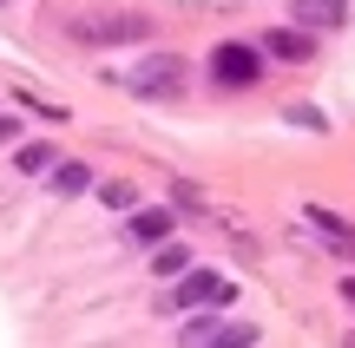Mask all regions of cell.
Here are the masks:
<instances>
[{"label": "cell", "mask_w": 355, "mask_h": 348, "mask_svg": "<svg viewBox=\"0 0 355 348\" xmlns=\"http://www.w3.org/2000/svg\"><path fill=\"white\" fill-rule=\"evenodd\" d=\"M211 73H217V86H257V73H263V53L257 46H243V39H224V46L211 53Z\"/></svg>", "instance_id": "cell-5"}, {"label": "cell", "mask_w": 355, "mask_h": 348, "mask_svg": "<svg viewBox=\"0 0 355 348\" xmlns=\"http://www.w3.org/2000/svg\"><path fill=\"white\" fill-rule=\"evenodd\" d=\"M257 342V322H237V315H198L184 322V348H250Z\"/></svg>", "instance_id": "cell-4"}, {"label": "cell", "mask_w": 355, "mask_h": 348, "mask_svg": "<svg viewBox=\"0 0 355 348\" xmlns=\"http://www.w3.org/2000/svg\"><path fill=\"white\" fill-rule=\"evenodd\" d=\"M13 171H20V178H53V171H60V152H53V145H20V152H13Z\"/></svg>", "instance_id": "cell-9"}, {"label": "cell", "mask_w": 355, "mask_h": 348, "mask_svg": "<svg viewBox=\"0 0 355 348\" xmlns=\"http://www.w3.org/2000/svg\"><path fill=\"white\" fill-rule=\"evenodd\" d=\"M309 223H322V230H329V244L343 250V257H355V230H349V223H336L322 204H309Z\"/></svg>", "instance_id": "cell-11"}, {"label": "cell", "mask_w": 355, "mask_h": 348, "mask_svg": "<svg viewBox=\"0 0 355 348\" xmlns=\"http://www.w3.org/2000/svg\"><path fill=\"white\" fill-rule=\"evenodd\" d=\"M290 20L303 33H329V26H349V0H290Z\"/></svg>", "instance_id": "cell-6"}, {"label": "cell", "mask_w": 355, "mask_h": 348, "mask_svg": "<svg viewBox=\"0 0 355 348\" xmlns=\"http://www.w3.org/2000/svg\"><path fill=\"white\" fill-rule=\"evenodd\" d=\"M152 270H158V276H184V270H191V257H184V250H158Z\"/></svg>", "instance_id": "cell-12"}, {"label": "cell", "mask_w": 355, "mask_h": 348, "mask_svg": "<svg viewBox=\"0 0 355 348\" xmlns=\"http://www.w3.org/2000/svg\"><path fill=\"white\" fill-rule=\"evenodd\" d=\"M237 302V283H224L217 270H184L178 276V309L184 315H211V309H230Z\"/></svg>", "instance_id": "cell-3"}, {"label": "cell", "mask_w": 355, "mask_h": 348, "mask_svg": "<svg viewBox=\"0 0 355 348\" xmlns=\"http://www.w3.org/2000/svg\"><path fill=\"white\" fill-rule=\"evenodd\" d=\"M171 223H178V210H139V217L125 223V237H132V244H165Z\"/></svg>", "instance_id": "cell-8"}, {"label": "cell", "mask_w": 355, "mask_h": 348, "mask_svg": "<svg viewBox=\"0 0 355 348\" xmlns=\"http://www.w3.org/2000/svg\"><path fill=\"white\" fill-rule=\"evenodd\" d=\"M184 53H145L139 66L125 73V86H132V99H152V105H171V99H184Z\"/></svg>", "instance_id": "cell-2"}, {"label": "cell", "mask_w": 355, "mask_h": 348, "mask_svg": "<svg viewBox=\"0 0 355 348\" xmlns=\"http://www.w3.org/2000/svg\"><path fill=\"white\" fill-rule=\"evenodd\" d=\"M46 184H53V197H86V191H92V171H86V165H60Z\"/></svg>", "instance_id": "cell-10"}, {"label": "cell", "mask_w": 355, "mask_h": 348, "mask_svg": "<svg viewBox=\"0 0 355 348\" xmlns=\"http://www.w3.org/2000/svg\"><path fill=\"white\" fill-rule=\"evenodd\" d=\"M343 302H355V276H349V283H343Z\"/></svg>", "instance_id": "cell-14"}, {"label": "cell", "mask_w": 355, "mask_h": 348, "mask_svg": "<svg viewBox=\"0 0 355 348\" xmlns=\"http://www.w3.org/2000/svg\"><path fill=\"white\" fill-rule=\"evenodd\" d=\"M66 33L79 39V46H132V39L152 33V20H145L139 7H86L66 20Z\"/></svg>", "instance_id": "cell-1"}, {"label": "cell", "mask_w": 355, "mask_h": 348, "mask_svg": "<svg viewBox=\"0 0 355 348\" xmlns=\"http://www.w3.org/2000/svg\"><path fill=\"white\" fill-rule=\"evenodd\" d=\"M7 138H13V118H0V145H7Z\"/></svg>", "instance_id": "cell-13"}, {"label": "cell", "mask_w": 355, "mask_h": 348, "mask_svg": "<svg viewBox=\"0 0 355 348\" xmlns=\"http://www.w3.org/2000/svg\"><path fill=\"white\" fill-rule=\"evenodd\" d=\"M263 53H277V59H290V66H309L316 59V39H309L303 26H277V33H263Z\"/></svg>", "instance_id": "cell-7"}, {"label": "cell", "mask_w": 355, "mask_h": 348, "mask_svg": "<svg viewBox=\"0 0 355 348\" xmlns=\"http://www.w3.org/2000/svg\"><path fill=\"white\" fill-rule=\"evenodd\" d=\"M343 348H355V336H349V342H343Z\"/></svg>", "instance_id": "cell-15"}]
</instances>
